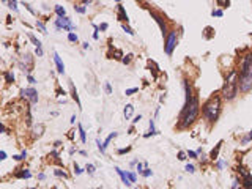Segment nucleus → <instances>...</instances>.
Segmentation results:
<instances>
[{
	"label": "nucleus",
	"mask_w": 252,
	"mask_h": 189,
	"mask_svg": "<svg viewBox=\"0 0 252 189\" xmlns=\"http://www.w3.org/2000/svg\"><path fill=\"white\" fill-rule=\"evenodd\" d=\"M142 175H143L145 178H148V177H151V175H153V172H151L150 169H147V167H145V170L142 172Z\"/></svg>",
	"instance_id": "obj_34"
},
{
	"label": "nucleus",
	"mask_w": 252,
	"mask_h": 189,
	"mask_svg": "<svg viewBox=\"0 0 252 189\" xmlns=\"http://www.w3.org/2000/svg\"><path fill=\"white\" fill-rule=\"evenodd\" d=\"M137 92H139V88H137V87H134V88H129V90H126V92H125V94H126V96H129V94H132V93H137Z\"/></svg>",
	"instance_id": "obj_31"
},
{
	"label": "nucleus",
	"mask_w": 252,
	"mask_h": 189,
	"mask_svg": "<svg viewBox=\"0 0 252 189\" xmlns=\"http://www.w3.org/2000/svg\"><path fill=\"white\" fill-rule=\"evenodd\" d=\"M199 117V98L197 94H194V98L191 99V103L187 106L183 107L181 110V121H180V126L181 128H187L189 124H192L194 121L197 120Z\"/></svg>",
	"instance_id": "obj_1"
},
{
	"label": "nucleus",
	"mask_w": 252,
	"mask_h": 189,
	"mask_svg": "<svg viewBox=\"0 0 252 189\" xmlns=\"http://www.w3.org/2000/svg\"><path fill=\"white\" fill-rule=\"evenodd\" d=\"M68 39H69V41H71V43H77V39H79V38H77V35H76V33L69 32V35H68Z\"/></svg>",
	"instance_id": "obj_25"
},
{
	"label": "nucleus",
	"mask_w": 252,
	"mask_h": 189,
	"mask_svg": "<svg viewBox=\"0 0 252 189\" xmlns=\"http://www.w3.org/2000/svg\"><path fill=\"white\" fill-rule=\"evenodd\" d=\"M137 189H139V188H137Z\"/></svg>",
	"instance_id": "obj_52"
},
{
	"label": "nucleus",
	"mask_w": 252,
	"mask_h": 189,
	"mask_svg": "<svg viewBox=\"0 0 252 189\" xmlns=\"http://www.w3.org/2000/svg\"><path fill=\"white\" fill-rule=\"evenodd\" d=\"M132 110H134L132 104H128V106H125V110H123V115H125L126 118H129V115L132 114Z\"/></svg>",
	"instance_id": "obj_19"
},
{
	"label": "nucleus",
	"mask_w": 252,
	"mask_h": 189,
	"mask_svg": "<svg viewBox=\"0 0 252 189\" xmlns=\"http://www.w3.org/2000/svg\"><path fill=\"white\" fill-rule=\"evenodd\" d=\"M240 172L243 173V178H244V180H243V186L246 188V189H252V177H251V173H249V172H246L243 167L240 169Z\"/></svg>",
	"instance_id": "obj_10"
},
{
	"label": "nucleus",
	"mask_w": 252,
	"mask_h": 189,
	"mask_svg": "<svg viewBox=\"0 0 252 189\" xmlns=\"http://www.w3.org/2000/svg\"><path fill=\"white\" fill-rule=\"evenodd\" d=\"M69 121H71V123H76V115H73V117H71V120H69Z\"/></svg>",
	"instance_id": "obj_50"
},
{
	"label": "nucleus",
	"mask_w": 252,
	"mask_h": 189,
	"mask_svg": "<svg viewBox=\"0 0 252 189\" xmlns=\"http://www.w3.org/2000/svg\"><path fill=\"white\" fill-rule=\"evenodd\" d=\"M36 27H38V29L41 30L43 33H48V32H46V25H44V24H43L41 21H36Z\"/></svg>",
	"instance_id": "obj_26"
},
{
	"label": "nucleus",
	"mask_w": 252,
	"mask_h": 189,
	"mask_svg": "<svg viewBox=\"0 0 252 189\" xmlns=\"http://www.w3.org/2000/svg\"><path fill=\"white\" fill-rule=\"evenodd\" d=\"M221 147H222V142H219V143L216 145V147L211 150V153H210V159H213V161H216L217 159V156H219V151H221Z\"/></svg>",
	"instance_id": "obj_14"
},
{
	"label": "nucleus",
	"mask_w": 252,
	"mask_h": 189,
	"mask_svg": "<svg viewBox=\"0 0 252 189\" xmlns=\"http://www.w3.org/2000/svg\"><path fill=\"white\" fill-rule=\"evenodd\" d=\"M224 167V161H219V162H217V169H222Z\"/></svg>",
	"instance_id": "obj_47"
},
{
	"label": "nucleus",
	"mask_w": 252,
	"mask_h": 189,
	"mask_svg": "<svg viewBox=\"0 0 252 189\" xmlns=\"http://www.w3.org/2000/svg\"><path fill=\"white\" fill-rule=\"evenodd\" d=\"M38 178H39V180H44L46 175H44V173H39V175H38Z\"/></svg>",
	"instance_id": "obj_49"
},
{
	"label": "nucleus",
	"mask_w": 252,
	"mask_h": 189,
	"mask_svg": "<svg viewBox=\"0 0 252 189\" xmlns=\"http://www.w3.org/2000/svg\"><path fill=\"white\" fill-rule=\"evenodd\" d=\"M238 88H240V92H243V93L251 92V88H252V76L240 74V77H238Z\"/></svg>",
	"instance_id": "obj_6"
},
{
	"label": "nucleus",
	"mask_w": 252,
	"mask_h": 189,
	"mask_svg": "<svg viewBox=\"0 0 252 189\" xmlns=\"http://www.w3.org/2000/svg\"><path fill=\"white\" fill-rule=\"evenodd\" d=\"M29 38H30V41H32V43H33V44H35L36 47H41V41H39V39H36L35 36L32 35V33H29Z\"/></svg>",
	"instance_id": "obj_22"
},
{
	"label": "nucleus",
	"mask_w": 252,
	"mask_h": 189,
	"mask_svg": "<svg viewBox=\"0 0 252 189\" xmlns=\"http://www.w3.org/2000/svg\"><path fill=\"white\" fill-rule=\"evenodd\" d=\"M187 156L189 158H197L199 156V153H197V151H187Z\"/></svg>",
	"instance_id": "obj_41"
},
{
	"label": "nucleus",
	"mask_w": 252,
	"mask_h": 189,
	"mask_svg": "<svg viewBox=\"0 0 252 189\" xmlns=\"http://www.w3.org/2000/svg\"><path fill=\"white\" fill-rule=\"evenodd\" d=\"M219 112H221V98L219 96L211 98V99L203 106V117L206 118L208 121H211V123L217 120Z\"/></svg>",
	"instance_id": "obj_3"
},
{
	"label": "nucleus",
	"mask_w": 252,
	"mask_h": 189,
	"mask_svg": "<svg viewBox=\"0 0 252 189\" xmlns=\"http://www.w3.org/2000/svg\"><path fill=\"white\" fill-rule=\"evenodd\" d=\"M3 76H5V80H6L8 84H13V82H14V74H11L10 71H5V73H3Z\"/></svg>",
	"instance_id": "obj_20"
},
{
	"label": "nucleus",
	"mask_w": 252,
	"mask_h": 189,
	"mask_svg": "<svg viewBox=\"0 0 252 189\" xmlns=\"http://www.w3.org/2000/svg\"><path fill=\"white\" fill-rule=\"evenodd\" d=\"M54 173L57 175V177H62V178H68V175L65 173V172H62V170H55Z\"/></svg>",
	"instance_id": "obj_36"
},
{
	"label": "nucleus",
	"mask_w": 252,
	"mask_h": 189,
	"mask_svg": "<svg viewBox=\"0 0 252 189\" xmlns=\"http://www.w3.org/2000/svg\"><path fill=\"white\" fill-rule=\"evenodd\" d=\"M74 10H76L77 13H80V14H85V13H87L85 6H79V5H77V6H74Z\"/></svg>",
	"instance_id": "obj_27"
},
{
	"label": "nucleus",
	"mask_w": 252,
	"mask_h": 189,
	"mask_svg": "<svg viewBox=\"0 0 252 189\" xmlns=\"http://www.w3.org/2000/svg\"><path fill=\"white\" fill-rule=\"evenodd\" d=\"M132 54H128V55H125V57H123V60H122V62L123 63H125V65H129V62H131V60H132Z\"/></svg>",
	"instance_id": "obj_24"
},
{
	"label": "nucleus",
	"mask_w": 252,
	"mask_h": 189,
	"mask_svg": "<svg viewBox=\"0 0 252 189\" xmlns=\"http://www.w3.org/2000/svg\"><path fill=\"white\" fill-rule=\"evenodd\" d=\"M240 74L244 76H252V52H247L246 55L241 60V66H240Z\"/></svg>",
	"instance_id": "obj_4"
},
{
	"label": "nucleus",
	"mask_w": 252,
	"mask_h": 189,
	"mask_svg": "<svg viewBox=\"0 0 252 189\" xmlns=\"http://www.w3.org/2000/svg\"><path fill=\"white\" fill-rule=\"evenodd\" d=\"M238 73L232 71L230 74L226 77V82L222 87V98L224 99H233L238 93Z\"/></svg>",
	"instance_id": "obj_2"
},
{
	"label": "nucleus",
	"mask_w": 252,
	"mask_h": 189,
	"mask_svg": "<svg viewBox=\"0 0 252 189\" xmlns=\"http://www.w3.org/2000/svg\"><path fill=\"white\" fill-rule=\"evenodd\" d=\"M82 172H84L82 169H80V167H79V165H77V164H74V173H76V175H80V173H82Z\"/></svg>",
	"instance_id": "obj_38"
},
{
	"label": "nucleus",
	"mask_w": 252,
	"mask_h": 189,
	"mask_svg": "<svg viewBox=\"0 0 252 189\" xmlns=\"http://www.w3.org/2000/svg\"><path fill=\"white\" fill-rule=\"evenodd\" d=\"M158 134V131L154 129V120H150V131L145 134L143 137H150V136H156Z\"/></svg>",
	"instance_id": "obj_16"
},
{
	"label": "nucleus",
	"mask_w": 252,
	"mask_h": 189,
	"mask_svg": "<svg viewBox=\"0 0 252 189\" xmlns=\"http://www.w3.org/2000/svg\"><path fill=\"white\" fill-rule=\"evenodd\" d=\"M55 13H57V16H58V18H63V16L66 14L65 8H63V6H60V5H57V6H55Z\"/></svg>",
	"instance_id": "obj_21"
},
{
	"label": "nucleus",
	"mask_w": 252,
	"mask_h": 189,
	"mask_svg": "<svg viewBox=\"0 0 252 189\" xmlns=\"http://www.w3.org/2000/svg\"><path fill=\"white\" fill-rule=\"evenodd\" d=\"M14 177L16 178H30L32 177V173H30L29 169H21V172H16Z\"/></svg>",
	"instance_id": "obj_15"
},
{
	"label": "nucleus",
	"mask_w": 252,
	"mask_h": 189,
	"mask_svg": "<svg viewBox=\"0 0 252 189\" xmlns=\"http://www.w3.org/2000/svg\"><path fill=\"white\" fill-rule=\"evenodd\" d=\"M27 79H29V82H30V84H36V80L33 79V76H32V74H29V76H27Z\"/></svg>",
	"instance_id": "obj_44"
},
{
	"label": "nucleus",
	"mask_w": 252,
	"mask_h": 189,
	"mask_svg": "<svg viewBox=\"0 0 252 189\" xmlns=\"http://www.w3.org/2000/svg\"><path fill=\"white\" fill-rule=\"evenodd\" d=\"M69 87H71V96H73V99L77 103V106L80 107V101H79V96H77V92H76V88H74V85H73V82H69Z\"/></svg>",
	"instance_id": "obj_17"
},
{
	"label": "nucleus",
	"mask_w": 252,
	"mask_h": 189,
	"mask_svg": "<svg viewBox=\"0 0 252 189\" xmlns=\"http://www.w3.org/2000/svg\"><path fill=\"white\" fill-rule=\"evenodd\" d=\"M217 5L219 6H228V0H217Z\"/></svg>",
	"instance_id": "obj_39"
},
{
	"label": "nucleus",
	"mask_w": 252,
	"mask_h": 189,
	"mask_svg": "<svg viewBox=\"0 0 252 189\" xmlns=\"http://www.w3.org/2000/svg\"><path fill=\"white\" fill-rule=\"evenodd\" d=\"M117 8H118V14H117V18H118L122 22H126V24H128V22H129V16H128L125 6H123V5H118Z\"/></svg>",
	"instance_id": "obj_11"
},
{
	"label": "nucleus",
	"mask_w": 252,
	"mask_h": 189,
	"mask_svg": "<svg viewBox=\"0 0 252 189\" xmlns=\"http://www.w3.org/2000/svg\"><path fill=\"white\" fill-rule=\"evenodd\" d=\"M0 159H6V153H5V151H2V153H0Z\"/></svg>",
	"instance_id": "obj_46"
},
{
	"label": "nucleus",
	"mask_w": 252,
	"mask_h": 189,
	"mask_svg": "<svg viewBox=\"0 0 252 189\" xmlns=\"http://www.w3.org/2000/svg\"><path fill=\"white\" fill-rule=\"evenodd\" d=\"M113 137H117V133H115V131H113V133H112V134H110V136H109V137H107V139H106V140H104V148H106V147H107V145H109V143H110V140H112V139H113Z\"/></svg>",
	"instance_id": "obj_23"
},
{
	"label": "nucleus",
	"mask_w": 252,
	"mask_h": 189,
	"mask_svg": "<svg viewBox=\"0 0 252 189\" xmlns=\"http://www.w3.org/2000/svg\"><path fill=\"white\" fill-rule=\"evenodd\" d=\"M186 172H189V173H194V172H196V167H194L192 164H186Z\"/></svg>",
	"instance_id": "obj_33"
},
{
	"label": "nucleus",
	"mask_w": 252,
	"mask_h": 189,
	"mask_svg": "<svg viewBox=\"0 0 252 189\" xmlns=\"http://www.w3.org/2000/svg\"><path fill=\"white\" fill-rule=\"evenodd\" d=\"M55 29L58 30H68V32H71V30H74L76 27H74V24H73L71 21H69V18H66V16H63V18H58V19H55Z\"/></svg>",
	"instance_id": "obj_7"
},
{
	"label": "nucleus",
	"mask_w": 252,
	"mask_h": 189,
	"mask_svg": "<svg viewBox=\"0 0 252 189\" xmlns=\"http://www.w3.org/2000/svg\"><path fill=\"white\" fill-rule=\"evenodd\" d=\"M140 120H142V115H137V117H134L132 123H137V121H140Z\"/></svg>",
	"instance_id": "obj_45"
},
{
	"label": "nucleus",
	"mask_w": 252,
	"mask_h": 189,
	"mask_svg": "<svg viewBox=\"0 0 252 189\" xmlns=\"http://www.w3.org/2000/svg\"><path fill=\"white\" fill-rule=\"evenodd\" d=\"M175 46H177V30H170L166 38V46H164V50H166L167 55H172Z\"/></svg>",
	"instance_id": "obj_5"
},
{
	"label": "nucleus",
	"mask_w": 252,
	"mask_h": 189,
	"mask_svg": "<svg viewBox=\"0 0 252 189\" xmlns=\"http://www.w3.org/2000/svg\"><path fill=\"white\" fill-rule=\"evenodd\" d=\"M107 29H109V24H106V22H103L99 25V30H107Z\"/></svg>",
	"instance_id": "obj_42"
},
{
	"label": "nucleus",
	"mask_w": 252,
	"mask_h": 189,
	"mask_svg": "<svg viewBox=\"0 0 252 189\" xmlns=\"http://www.w3.org/2000/svg\"><path fill=\"white\" fill-rule=\"evenodd\" d=\"M126 175H128V178L131 180V183H136V173H132V172H126Z\"/></svg>",
	"instance_id": "obj_28"
},
{
	"label": "nucleus",
	"mask_w": 252,
	"mask_h": 189,
	"mask_svg": "<svg viewBox=\"0 0 252 189\" xmlns=\"http://www.w3.org/2000/svg\"><path fill=\"white\" fill-rule=\"evenodd\" d=\"M77 128H79V136H80V142H82V143H85V142H87V136H85V131H84L82 124L79 123V126H77Z\"/></svg>",
	"instance_id": "obj_18"
},
{
	"label": "nucleus",
	"mask_w": 252,
	"mask_h": 189,
	"mask_svg": "<svg viewBox=\"0 0 252 189\" xmlns=\"http://www.w3.org/2000/svg\"><path fill=\"white\" fill-rule=\"evenodd\" d=\"M115 2H120V0H115Z\"/></svg>",
	"instance_id": "obj_51"
},
{
	"label": "nucleus",
	"mask_w": 252,
	"mask_h": 189,
	"mask_svg": "<svg viewBox=\"0 0 252 189\" xmlns=\"http://www.w3.org/2000/svg\"><path fill=\"white\" fill-rule=\"evenodd\" d=\"M82 47H84V49H90V44H88V43H84Z\"/></svg>",
	"instance_id": "obj_48"
},
{
	"label": "nucleus",
	"mask_w": 252,
	"mask_h": 189,
	"mask_svg": "<svg viewBox=\"0 0 252 189\" xmlns=\"http://www.w3.org/2000/svg\"><path fill=\"white\" fill-rule=\"evenodd\" d=\"M122 29H123V30H125V32L128 33V35H134V32H132V29H129V27H128V25H126V24H123V25H122Z\"/></svg>",
	"instance_id": "obj_30"
},
{
	"label": "nucleus",
	"mask_w": 252,
	"mask_h": 189,
	"mask_svg": "<svg viewBox=\"0 0 252 189\" xmlns=\"http://www.w3.org/2000/svg\"><path fill=\"white\" fill-rule=\"evenodd\" d=\"M104 90H106L107 94H112V87H110L109 82H106V85H104Z\"/></svg>",
	"instance_id": "obj_32"
},
{
	"label": "nucleus",
	"mask_w": 252,
	"mask_h": 189,
	"mask_svg": "<svg viewBox=\"0 0 252 189\" xmlns=\"http://www.w3.org/2000/svg\"><path fill=\"white\" fill-rule=\"evenodd\" d=\"M115 170H117V173L120 175V178H122V181H123V184H126V186H129L131 184V180L128 178V175H126V172H123L120 167H115Z\"/></svg>",
	"instance_id": "obj_13"
},
{
	"label": "nucleus",
	"mask_w": 252,
	"mask_h": 189,
	"mask_svg": "<svg viewBox=\"0 0 252 189\" xmlns=\"http://www.w3.org/2000/svg\"><path fill=\"white\" fill-rule=\"evenodd\" d=\"M35 54H36V55H38V57H43V49H41V47H36Z\"/></svg>",
	"instance_id": "obj_43"
},
{
	"label": "nucleus",
	"mask_w": 252,
	"mask_h": 189,
	"mask_svg": "<svg viewBox=\"0 0 252 189\" xmlns=\"http://www.w3.org/2000/svg\"><path fill=\"white\" fill-rule=\"evenodd\" d=\"M211 14H213V16H217V18H221L224 13H222V10H213V11H211Z\"/></svg>",
	"instance_id": "obj_35"
},
{
	"label": "nucleus",
	"mask_w": 252,
	"mask_h": 189,
	"mask_svg": "<svg viewBox=\"0 0 252 189\" xmlns=\"http://www.w3.org/2000/svg\"><path fill=\"white\" fill-rule=\"evenodd\" d=\"M151 16H153L154 21L158 22V25H159V29H161V33H162V36H164V38H167V35H169V33H167V25H166V22H164V19L161 18L159 14H156V13H151Z\"/></svg>",
	"instance_id": "obj_9"
},
{
	"label": "nucleus",
	"mask_w": 252,
	"mask_h": 189,
	"mask_svg": "<svg viewBox=\"0 0 252 189\" xmlns=\"http://www.w3.org/2000/svg\"><path fill=\"white\" fill-rule=\"evenodd\" d=\"M21 94L25 98H29V101L32 104H36L38 103V92H36L33 87H30V88H22L21 90Z\"/></svg>",
	"instance_id": "obj_8"
},
{
	"label": "nucleus",
	"mask_w": 252,
	"mask_h": 189,
	"mask_svg": "<svg viewBox=\"0 0 252 189\" xmlns=\"http://www.w3.org/2000/svg\"><path fill=\"white\" fill-rule=\"evenodd\" d=\"M85 170L88 172L90 175H93L95 173V165H92V164H87V167H85Z\"/></svg>",
	"instance_id": "obj_29"
},
{
	"label": "nucleus",
	"mask_w": 252,
	"mask_h": 189,
	"mask_svg": "<svg viewBox=\"0 0 252 189\" xmlns=\"http://www.w3.org/2000/svg\"><path fill=\"white\" fill-rule=\"evenodd\" d=\"M54 62H55V66H57V71H58V74H63L65 73V65H63L62 58H60V55L57 52H54Z\"/></svg>",
	"instance_id": "obj_12"
},
{
	"label": "nucleus",
	"mask_w": 252,
	"mask_h": 189,
	"mask_svg": "<svg viewBox=\"0 0 252 189\" xmlns=\"http://www.w3.org/2000/svg\"><path fill=\"white\" fill-rule=\"evenodd\" d=\"M186 156H187V153H184V151H180V153H178V159L180 161H184Z\"/></svg>",
	"instance_id": "obj_37"
},
{
	"label": "nucleus",
	"mask_w": 252,
	"mask_h": 189,
	"mask_svg": "<svg viewBox=\"0 0 252 189\" xmlns=\"http://www.w3.org/2000/svg\"><path fill=\"white\" fill-rule=\"evenodd\" d=\"M131 150V147H126V148H120L118 150V154H125V153H128V151Z\"/></svg>",
	"instance_id": "obj_40"
}]
</instances>
